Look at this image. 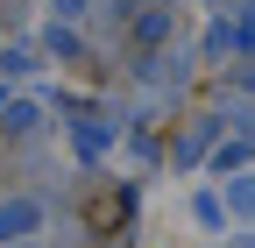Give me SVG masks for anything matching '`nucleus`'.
Returning <instances> with one entry per match:
<instances>
[{
  "label": "nucleus",
  "mask_w": 255,
  "mask_h": 248,
  "mask_svg": "<svg viewBox=\"0 0 255 248\" xmlns=\"http://www.w3.org/2000/svg\"><path fill=\"white\" fill-rule=\"evenodd\" d=\"M0 71H7V78H28V71H36V50H28V43H14L7 57H0Z\"/></svg>",
  "instance_id": "f03ea898"
},
{
  "label": "nucleus",
  "mask_w": 255,
  "mask_h": 248,
  "mask_svg": "<svg viewBox=\"0 0 255 248\" xmlns=\"http://www.w3.org/2000/svg\"><path fill=\"white\" fill-rule=\"evenodd\" d=\"M43 227V206L36 199H0V241H28Z\"/></svg>",
  "instance_id": "f257e3e1"
},
{
  "label": "nucleus",
  "mask_w": 255,
  "mask_h": 248,
  "mask_svg": "<svg viewBox=\"0 0 255 248\" xmlns=\"http://www.w3.org/2000/svg\"><path fill=\"white\" fill-rule=\"evenodd\" d=\"M135 36H142V43H163V36H170V14H163V7H149V14L135 21Z\"/></svg>",
  "instance_id": "7ed1b4c3"
},
{
  "label": "nucleus",
  "mask_w": 255,
  "mask_h": 248,
  "mask_svg": "<svg viewBox=\"0 0 255 248\" xmlns=\"http://www.w3.org/2000/svg\"><path fill=\"white\" fill-rule=\"evenodd\" d=\"M57 14H64V21H71V14H85V0H57Z\"/></svg>",
  "instance_id": "20e7f679"
}]
</instances>
